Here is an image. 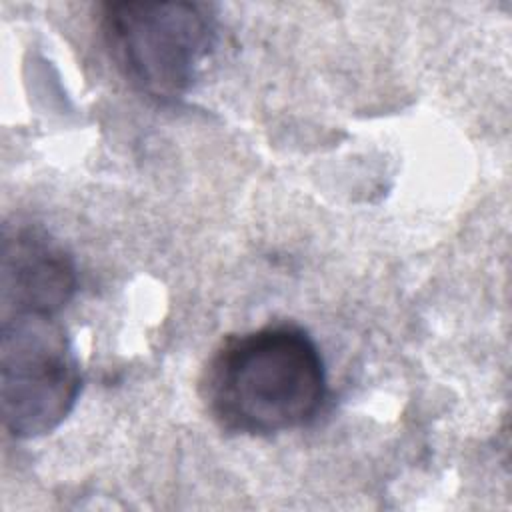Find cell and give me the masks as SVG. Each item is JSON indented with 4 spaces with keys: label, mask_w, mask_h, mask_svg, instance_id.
<instances>
[{
    "label": "cell",
    "mask_w": 512,
    "mask_h": 512,
    "mask_svg": "<svg viewBox=\"0 0 512 512\" xmlns=\"http://www.w3.org/2000/svg\"><path fill=\"white\" fill-rule=\"evenodd\" d=\"M200 394L230 434L272 436L316 420L326 370L316 342L296 324H268L226 338L210 356Z\"/></svg>",
    "instance_id": "obj_1"
},
{
    "label": "cell",
    "mask_w": 512,
    "mask_h": 512,
    "mask_svg": "<svg viewBox=\"0 0 512 512\" xmlns=\"http://www.w3.org/2000/svg\"><path fill=\"white\" fill-rule=\"evenodd\" d=\"M100 30L124 80L158 104L192 90L216 44V18L198 2H108Z\"/></svg>",
    "instance_id": "obj_2"
},
{
    "label": "cell",
    "mask_w": 512,
    "mask_h": 512,
    "mask_svg": "<svg viewBox=\"0 0 512 512\" xmlns=\"http://www.w3.org/2000/svg\"><path fill=\"white\" fill-rule=\"evenodd\" d=\"M80 390V362L58 314L2 316L0 412L8 434H50L74 410Z\"/></svg>",
    "instance_id": "obj_3"
},
{
    "label": "cell",
    "mask_w": 512,
    "mask_h": 512,
    "mask_svg": "<svg viewBox=\"0 0 512 512\" xmlns=\"http://www.w3.org/2000/svg\"><path fill=\"white\" fill-rule=\"evenodd\" d=\"M0 260L2 316L18 312L60 314L76 292L72 256L38 226H6Z\"/></svg>",
    "instance_id": "obj_4"
}]
</instances>
